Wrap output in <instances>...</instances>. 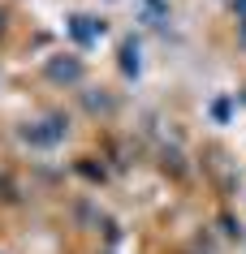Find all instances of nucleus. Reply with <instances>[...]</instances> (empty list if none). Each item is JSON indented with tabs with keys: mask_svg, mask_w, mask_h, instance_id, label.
Masks as SVG:
<instances>
[{
	"mask_svg": "<svg viewBox=\"0 0 246 254\" xmlns=\"http://www.w3.org/2000/svg\"><path fill=\"white\" fill-rule=\"evenodd\" d=\"M143 4H147V9H151L156 17H168V9H164V0H143Z\"/></svg>",
	"mask_w": 246,
	"mask_h": 254,
	"instance_id": "obj_1",
	"label": "nucleus"
}]
</instances>
